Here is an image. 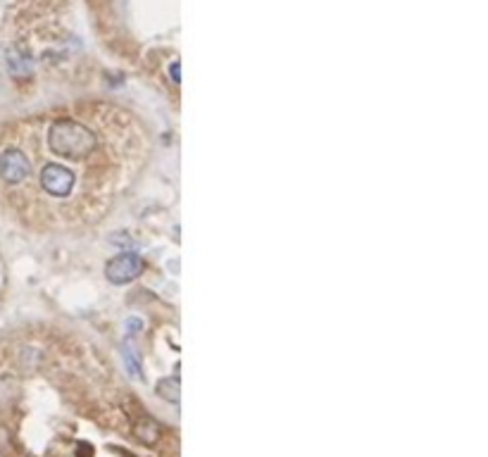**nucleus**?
<instances>
[{
    "mask_svg": "<svg viewBox=\"0 0 488 457\" xmlns=\"http://www.w3.org/2000/svg\"><path fill=\"white\" fill-rule=\"evenodd\" d=\"M141 272H143V259L138 255H131V253H124V255L112 257L105 267L107 281L115 284V286L134 281Z\"/></svg>",
    "mask_w": 488,
    "mask_h": 457,
    "instance_id": "1",
    "label": "nucleus"
},
{
    "mask_svg": "<svg viewBox=\"0 0 488 457\" xmlns=\"http://www.w3.org/2000/svg\"><path fill=\"white\" fill-rule=\"evenodd\" d=\"M158 393L167 398L169 403H179V381L176 379H167L165 383H160Z\"/></svg>",
    "mask_w": 488,
    "mask_h": 457,
    "instance_id": "2",
    "label": "nucleus"
}]
</instances>
